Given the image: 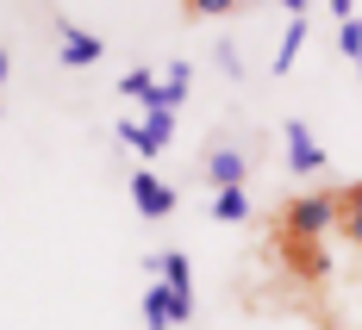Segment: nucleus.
I'll return each mask as SVG.
<instances>
[{
    "label": "nucleus",
    "instance_id": "16",
    "mask_svg": "<svg viewBox=\"0 0 362 330\" xmlns=\"http://www.w3.org/2000/svg\"><path fill=\"white\" fill-rule=\"evenodd\" d=\"M187 13L194 19H218V13H231V0H187Z\"/></svg>",
    "mask_w": 362,
    "mask_h": 330
},
{
    "label": "nucleus",
    "instance_id": "17",
    "mask_svg": "<svg viewBox=\"0 0 362 330\" xmlns=\"http://www.w3.org/2000/svg\"><path fill=\"white\" fill-rule=\"evenodd\" d=\"M6 63H13V56H6V50H0V81H6Z\"/></svg>",
    "mask_w": 362,
    "mask_h": 330
},
{
    "label": "nucleus",
    "instance_id": "4",
    "mask_svg": "<svg viewBox=\"0 0 362 330\" xmlns=\"http://www.w3.org/2000/svg\"><path fill=\"white\" fill-rule=\"evenodd\" d=\"M281 138H288V169L293 175H319V169H325V149H319V138H313L300 118L281 125Z\"/></svg>",
    "mask_w": 362,
    "mask_h": 330
},
{
    "label": "nucleus",
    "instance_id": "2",
    "mask_svg": "<svg viewBox=\"0 0 362 330\" xmlns=\"http://www.w3.org/2000/svg\"><path fill=\"white\" fill-rule=\"evenodd\" d=\"M331 224H337V193H293L288 200V212H281V231H288L293 243H319Z\"/></svg>",
    "mask_w": 362,
    "mask_h": 330
},
{
    "label": "nucleus",
    "instance_id": "10",
    "mask_svg": "<svg viewBox=\"0 0 362 330\" xmlns=\"http://www.w3.org/2000/svg\"><path fill=\"white\" fill-rule=\"evenodd\" d=\"M213 219H218V224H244V219H250V193H244V187L213 193Z\"/></svg>",
    "mask_w": 362,
    "mask_h": 330
},
{
    "label": "nucleus",
    "instance_id": "11",
    "mask_svg": "<svg viewBox=\"0 0 362 330\" xmlns=\"http://www.w3.org/2000/svg\"><path fill=\"white\" fill-rule=\"evenodd\" d=\"M150 268L163 274V287H169V293H181V299H187V281H194V274H187V256H181V250H169V256H156Z\"/></svg>",
    "mask_w": 362,
    "mask_h": 330
},
{
    "label": "nucleus",
    "instance_id": "7",
    "mask_svg": "<svg viewBox=\"0 0 362 330\" xmlns=\"http://www.w3.org/2000/svg\"><path fill=\"white\" fill-rule=\"evenodd\" d=\"M169 138H175V112L169 106H150L144 112V138H138V156H163V149H169Z\"/></svg>",
    "mask_w": 362,
    "mask_h": 330
},
{
    "label": "nucleus",
    "instance_id": "14",
    "mask_svg": "<svg viewBox=\"0 0 362 330\" xmlns=\"http://www.w3.org/2000/svg\"><path fill=\"white\" fill-rule=\"evenodd\" d=\"M337 50L362 69V19H344V25H337Z\"/></svg>",
    "mask_w": 362,
    "mask_h": 330
},
{
    "label": "nucleus",
    "instance_id": "13",
    "mask_svg": "<svg viewBox=\"0 0 362 330\" xmlns=\"http://www.w3.org/2000/svg\"><path fill=\"white\" fill-rule=\"evenodd\" d=\"M187 81H194V69H187V63H169V81H163V94H156V106H169V112H175L181 100H187Z\"/></svg>",
    "mask_w": 362,
    "mask_h": 330
},
{
    "label": "nucleus",
    "instance_id": "5",
    "mask_svg": "<svg viewBox=\"0 0 362 330\" xmlns=\"http://www.w3.org/2000/svg\"><path fill=\"white\" fill-rule=\"evenodd\" d=\"M132 206H138L144 219H169V212H175V187L156 181L150 169H138V175H132Z\"/></svg>",
    "mask_w": 362,
    "mask_h": 330
},
{
    "label": "nucleus",
    "instance_id": "12",
    "mask_svg": "<svg viewBox=\"0 0 362 330\" xmlns=\"http://www.w3.org/2000/svg\"><path fill=\"white\" fill-rule=\"evenodd\" d=\"M119 94H125V100H144V106H156L163 81H156L150 69H132V75H119Z\"/></svg>",
    "mask_w": 362,
    "mask_h": 330
},
{
    "label": "nucleus",
    "instance_id": "15",
    "mask_svg": "<svg viewBox=\"0 0 362 330\" xmlns=\"http://www.w3.org/2000/svg\"><path fill=\"white\" fill-rule=\"evenodd\" d=\"M112 138H119V144H132V149H138V138H144V118H119V125H112Z\"/></svg>",
    "mask_w": 362,
    "mask_h": 330
},
{
    "label": "nucleus",
    "instance_id": "8",
    "mask_svg": "<svg viewBox=\"0 0 362 330\" xmlns=\"http://www.w3.org/2000/svg\"><path fill=\"white\" fill-rule=\"evenodd\" d=\"M300 44H306V6L293 0V6H288V32H281V50H275V75H288V69H293Z\"/></svg>",
    "mask_w": 362,
    "mask_h": 330
},
{
    "label": "nucleus",
    "instance_id": "9",
    "mask_svg": "<svg viewBox=\"0 0 362 330\" xmlns=\"http://www.w3.org/2000/svg\"><path fill=\"white\" fill-rule=\"evenodd\" d=\"M337 224H344V237H350V243L362 250V181L337 193Z\"/></svg>",
    "mask_w": 362,
    "mask_h": 330
},
{
    "label": "nucleus",
    "instance_id": "1",
    "mask_svg": "<svg viewBox=\"0 0 362 330\" xmlns=\"http://www.w3.org/2000/svg\"><path fill=\"white\" fill-rule=\"evenodd\" d=\"M200 181L213 187V193L244 187V181H250V149L238 144L231 131H213V138H206V149H200Z\"/></svg>",
    "mask_w": 362,
    "mask_h": 330
},
{
    "label": "nucleus",
    "instance_id": "6",
    "mask_svg": "<svg viewBox=\"0 0 362 330\" xmlns=\"http://www.w3.org/2000/svg\"><path fill=\"white\" fill-rule=\"evenodd\" d=\"M100 56H107V44H100L94 32H81V25L63 19V63H69V69H88V63H100Z\"/></svg>",
    "mask_w": 362,
    "mask_h": 330
},
{
    "label": "nucleus",
    "instance_id": "3",
    "mask_svg": "<svg viewBox=\"0 0 362 330\" xmlns=\"http://www.w3.org/2000/svg\"><path fill=\"white\" fill-rule=\"evenodd\" d=\"M194 318V299H181V293H169L163 281L156 287H144V324L150 330H169V324H187Z\"/></svg>",
    "mask_w": 362,
    "mask_h": 330
}]
</instances>
